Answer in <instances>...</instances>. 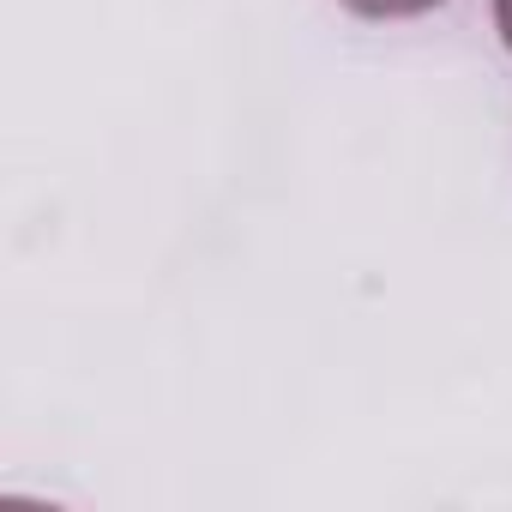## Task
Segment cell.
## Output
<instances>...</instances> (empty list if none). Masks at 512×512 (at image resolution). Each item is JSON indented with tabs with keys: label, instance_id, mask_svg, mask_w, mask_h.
Here are the masks:
<instances>
[{
	"label": "cell",
	"instance_id": "1",
	"mask_svg": "<svg viewBox=\"0 0 512 512\" xmlns=\"http://www.w3.org/2000/svg\"><path fill=\"white\" fill-rule=\"evenodd\" d=\"M344 7L362 19H416V13H434L440 0H344Z\"/></svg>",
	"mask_w": 512,
	"mask_h": 512
},
{
	"label": "cell",
	"instance_id": "2",
	"mask_svg": "<svg viewBox=\"0 0 512 512\" xmlns=\"http://www.w3.org/2000/svg\"><path fill=\"white\" fill-rule=\"evenodd\" d=\"M494 31H500V43L512 55V0H494Z\"/></svg>",
	"mask_w": 512,
	"mask_h": 512
}]
</instances>
